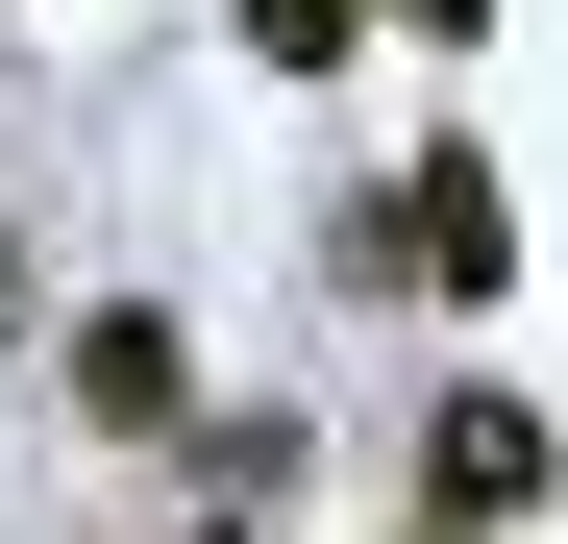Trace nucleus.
<instances>
[{
  "mask_svg": "<svg viewBox=\"0 0 568 544\" xmlns=\"http://www.w3.org/2000/svg\"><path fill=\"white\" fill-rule=\"evenodd\" d=\"M346 272H396V298H495V272H519V199H495V149H420V173H396V223L346 199Z\"/></svg>",
  "mask_w": 568,
  "mask_h": 544,
  "instance_id": "obj_1",
  "label": "nucleus"
},
{
  "mask_svg": "<svg viewBox=\"0 0 568 544\" xmlns=\"http://www.w3.org/2000/svg\"><path fill=\"white\" fill-rule=\"evenodd\" d=\"M544 471H568V445H544V396H445V421H420V520H445V544L544 520Z\"/></svg>",
  "mask_w": 568,
  "mask_h": 544,
  "instance_id": "obj_2",
  "label": "nucleus"
},
{
  "mask_svg": "<svg viewBox=\"0 0 568 544\" xmlns=\"http://www.w3.org/2000/svg\"><path fill=\"white\" fill-rule=\"evenodd\" d=\"M173 396H199V346H173V298H100V322H74V421H100V445H149Z\"/></svg>",
  "mask_w": 568,
  "mask_h": 544,
  "instance_id": "obj_3",
  "label": "nucleus"
},
{
  "mask_svg": "<svg viewBox=\"0 0 568 544\" xmlns=\"http://www.w3.org/2000/svg\"><path fill=\"white\" fill-rule=\"evenodd\" d=\"M346 26L371 0H247V74H346Z\"/></svg>",
  "mask_w": 568,
  "mask_h": 544,
  "instance_id": "obj_4",
  "label": "nucleus"
},
{
  "mask_svg": "<svg viewBox=\"0 0 568 544\" xmlns=\"http://www.w3.org/2000/svg\"><path fill=\"white\" fill-rule=\"evenodd\" d=\"M396 26H420V50H469V26H495V0H396Z\"/></svg>",
  "mask_w": 568,
  "mask_h": 544,
  "instance_id": "obj_5",
  "label": "nucleus"
},
{
  "mask_svg": "<svg viewBox=\"0 0 568 544\" xmlns=\"http://www.w3.org/2000/svg\"><path fill=\"white\" fill-rule=\"evenodd\" d=\"M0 322H26V223H0Z\"/></svg>",
  "mask_w": 568,
  "mask_h": 544,
  "instance_id": "obj_6",
  "label": "nucleus"
},
{
  "mask_svg": "<svg viewBox=\"0 0 568 544\" xmlns=\"http://www.w3.org/2000/svg\"><path fill=\"white\" fill-rule=\"evenodd\" d=\"M199 544H223V520H199Z\"/></svg>",
  "mask_w": 568,
  "mask_h": 544,
  "instance_id": "obj_7",
  "label": "nucleus"
}]
</instances>
